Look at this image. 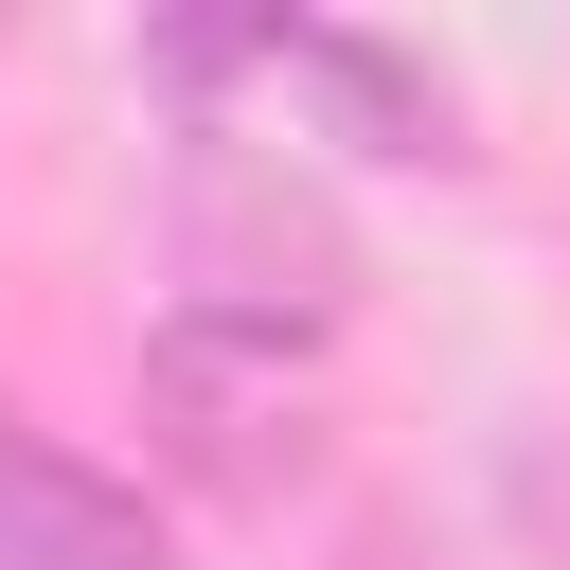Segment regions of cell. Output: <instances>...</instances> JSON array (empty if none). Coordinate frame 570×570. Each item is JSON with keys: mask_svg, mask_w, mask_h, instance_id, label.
<instances>
[{"mask_svg": "<svg viewBox=\"0 0 570 570\" xmlns=\"http://www.w3.org/2000/svg\"><path fill=\"white\" fill-rule=\"evenodd\" d=\"M142 392H160L178 463H214V481H285V463H303V410H285V338H249V321H178V338L142 356Z\"/></svg>", "mask_w": 570, "mask_h": 570, "instance_id": "obj_1", "label": "cell"}, {"mask_svg": "<svg viewBox=\"0 0 570 570\" xmlns=\"http://www.w3.org/2000/svg\"><path fill=\"white\" fill-rule=\"evenodd\" d=\"M0 570H160V517H142V481H107L0 410Z\"/></svg>", "mask_w": 570, "mask_h": 570, "instance_id": "obj_2", "label": "cell"}]
</instances>
